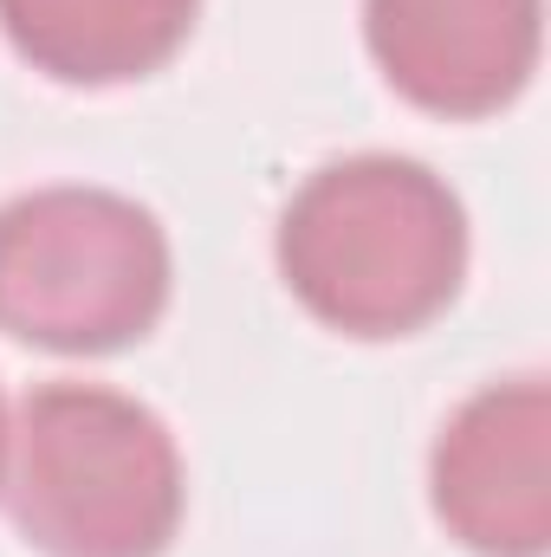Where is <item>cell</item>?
<instances>
[{
	"instance_id": "obj_1",
	"label": "cell",
	"mask_w": 551,
	"mask_h": 557,
	"mask_svg": "<svg viewBox=\"0 0 551 557\" xmlns=\"http://www.w3.org/2000/svg\"><path fill=\"white\" fill-rule=\"evenodd\" d=\"M279 273L318 324L344 337H409L461 292L467 214L409 156H344L285 201Z\"/></svg>"
},
{
	"instance_id": "obj_7",
	"label": "cell",
	"mask_w": 551,
	"mask_h": 557,
	"mask_svg": "<svg viewBox=\"0 0 551 557\" xmlns=\"http://www.w3.org/2000/svg\"><path fill=\"white\" fill-rule=\"evenodd\" d=\"M0 454H7V403H0Z\"/></svg>"
},
{
	"instance_id": "obj_5",
	"label": "cell",
	"mask_w": 551,
	"mask_h": 557,
	"mask_svg": "<svg viewBox=\"0 0 551 557\" xmlns=\"http://www.w3.org/2000/svg\"><path fill=\"white\" fill-rule=\"evenodd\" d=\"M539 0H364L383 78L434 117H493L539 72Z\"/></svg>"
},
{
	"instance_id": "obj_3",
	"label": "cell",
	"mask_w": 551,
	"mask_h": 557,
	"mask_svg": "<svg viewBox=\"0 0 551 557\" xmlns=\"http://www.w3.org/2000/svg\"><path fill=\"white\" fill-rule=\"evenodd\" d=\"M169 234L111 188H33L0 208V331L59 357L149 337L169 305Z\"/></svg>"
},
{
	"instance_id": "obj_2",
	"label": "cell",
	"mask_w": 551,
	"mask_h": 557,
	"mask_svg": "<svg viewBox=\"0 0 551 557\" xmlns=\"http://www.w3.org/2000/svg\"><path fill=\"white\" fill-rule=\"evenodd\" d=\"M0 499L46 557H162L188 486L156 409L105 383H46L7 421Z\"/></svg>"
},
{
	"instance_id": "obj_6",
	"label": "cell",
	"mask_w": 551,
	"mask_h": 557,
	"mask_svg": "<svg viewBox=\"0 0 551 557\" xmlns=\"http://www.w3.org/2000/svg\"><path fill=\"white\" fill-rule=\"evenodd\" d=\"M201 0H0L13 52L59 85H131L182 52Z\"/></svg>"
},
{
	"instance_id": "obj_4",
	"label": "cell",
	"mask_w": 551,
	"mask_h": 557,
	"mask_svg": "<svg viewBox=\"0 0 551 557\" xmlns=\"http://www.w3.org/2000/svg\"><path fill=\"white\" fill-rule=\"evenodd\" d=\"M434 519L480 557H546L551 545V389L546 376L467 396L428 460Z\"/></svg>"
}]
</instances>
